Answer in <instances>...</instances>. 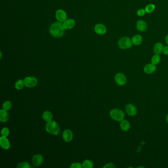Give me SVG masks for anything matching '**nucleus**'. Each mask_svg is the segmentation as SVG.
I'll return each instance as SVG.
<instances>
[{"instance_id":"nucleus-1","label":"nucleus","mask_w":168,"mask_h":168,"mask_svg":"<svg viewBox=\"0 0 168 168\" xmlns=\"http://www.w3.org/2000/svg\"><path fill=\"white\" fill-rule=\"evenodd\" d=\"M65 29L64 28L63 23L60 22H56L52 24L50 28V35L55 38H60L64 35L65 33Z\"/></svg>"},{"instance_id":"nucleus-2","label":"nucleus","mask_w":168,"mask_h":168,"mask_svg":"<svg viewBox=\"0 0 168 168\" xmlns=\"http://www.w3.org/2000/svg\"><path fill=\"white\" fill-rule=\"evenodd\" d=\"M46 129L48 133L53 135H57L60 132V129L55 121H50L47 123L46 126Z\"/></svg>"},{"instance_id":"nucleus-3","label":"nucleus","mask_w":168,"mask_h":168,"mask_svg":"<svg viewBox=\"0 0 168 168\" xmlns=\"http://www.w3.org/2000/svg\"><path fill=\"white\" fill-rule=\"evenodd\" d=\"M110 116L113 120L118 121V122H121L122 120H124L125 114L121 110L115 108L110 111Z\"/></svg>"},{"instance_id":"nucleus-4","label":"nucleus","mask_w":168,"mask_h":168,"mask_svg":"<svg viewBox=\"0 0 168 168\" xmlns=\"http://www.w3.org/2000/svg\"><path fill=\"white\" fill-rule=\"evenodd\" d=\"M119 47L122 50L128 49L131 48L132 41L131 39L128 37H123L119 40L118 42Z\"/></svg>"},{"instance_id":"nucleus-5","label":"nucleus","mask_w":168,"mask_h":168,"mask_svg":"<svg viewBox=\"0 0 168 168\" xmlns=\"http://www.w3.org/2000/svg\"><path fill=\"white\" fill-rule=\"evenodd\" d=\"M25 85L27 87L32 88L37 85L38 81L36 78L33 76H28L24 80Z\"/></svg>"},{"instance_id":"nucleus-6","label":"nucleus","mask_w":168,"mask_h":168,"mask_svg":"<svg viewBox=\"0 0 168 168\" xmlns=\"http://www.w3.org/2000/svg\"><path fill=\"white\" fill-rule=\"evenodd\" d=\"M55 16L58 21L61 23H63L67 19V13H66L64 10L61 9H59L56 11V12L55 13Z\"/></svg>"},{"instance_id":"nucleus-7","label":"nucleus","mask_w":168,"mask_h":168,"mask_svg":"<svg viewBox=\"0 0 168 168\" xmlns=\"http://www.w3.org/2000/svg\"><path fill=\"white\" fill-rule=\"evenodd\" d=\"M115 80L116 83L120 86H123L127 82V79L125 76L122 73H118L115 76Z\"/></svg>"},{"instance_id":"nucleus-8","label":"nucleus","mask_w":168,"mask_h":168,"mask_svg":"<svg viewBox=\"0 0 168 168\" xmlns=\"http://www.w3.org/2000/svg\"><path fill=\"white\" fill-rule=\"evenodd\" d=\"M94 31L96 34L99 35H103L106 33V28L102 24H97L95 26Z\"/></svg>"},{"instance_id":"nucleus-9","label":"nucleus","mask_w":168,"mask_h":168,"mask_svg":"<svg viewBox=\"0 0 168 168\" xmlns=\"http://www.w3.org/2000/svg\"><path fill=\"white\" fill-rule=\"evenodd\" d=\"M44 162V158L41 154H35L32 158V163L35 167H39Z\"/></svg>"},{"instance_id":"nucleus-10","label":"nucleus","mask_w":168,"mask_h":168,"mask_svg":"<svg viewBox=\"0 0 168 168\" xmlns=\"http://www.w3.org/2000/svg\"><path fill=\"white\" fill-rule=\"evenodd\" d=\"M126 112L128 115L133 116L137 113V110L136 106L133 104H128L125 106Z\"/></svg>"},{"instance_id":"nucleus-11","label":"nucleus","mask_w":168,"mask_h":168,"mask_svg":"<svg viewBox=\"0 0 168 168\" xmlns=\"http://www.w3.org/2000/svg\"><path fill=\"white\" fill-rule=\"evenodd\" d=\"M63 140L66 142H71L73 139V134L71 130L69 129L65 130L62 134Z\"/></svg>"},{"instance_id":"nucleus-12","label":"nucleus","mask_w":168,"mask_h":168,"mask_svg":"<svg viewBox=\"0 0 168 168\" xmlns=\"http://www.w3.org/2000/svg\"><path fill=\"white\" fill-rule=\"evenodd\" d=\"M76 25L75 20L73 19H67L63 22V25L66 30H71Z\"/></svg>"},{"instance_id":"nucleus-13","label":"nucleus","mask_w":168,"mask_h":168,"mask_svg":"<svg viewBox=\"0 0 168 168\" xmlns=\"http://www.w3.org/2000/svg\"><path fill=\"white\" fill-rule=\"evenodd\" d=\"M0 145L5 149H8L11 147L10 143L7 137L2 136L0 138Z\"/></svg>"},{"instance_id":"nucleus-14","label":"nucleus","mask_w":168,"mask_h":168,"mask_svg":"<svg viewBox=\"0 0 168 168\" xmlns=\"http://www.w3.org/2000/svg\"><path fill=\"white\" fill-rule=\"evenodd\" d=\"M137 28L138 30L141 32H143L147 30V24L145 21L143 20H139L136 24Z\"/></svg>"},{"instance_id":"nucleus-15","label":"nucleus","mask_w":168,"mask_h":168,"mask_svg":"<svg viewBox=\"0 0 168 168\" xmlns=\"http://www.w3.org/2000/svg\"><path fill=\"white\" fill-rule=\"evenodd\" d=\"M156 68L155 65L151 63L145 66L144 67V71L147 74H151L156 71Z\"/></svg>"},{"instance_id":"nucleus-16","label":"nucleus","mask_w":168,"mask_h":168,"mask_svg":"<svg viewBox=\"0 0 168 168\" xmlns=\"http://www.w3.org/2000/svg\"><path fill=\"white\" fill-rule=\"evenodd\" d=\"M163 49H164V46H163V44L162 43H156L154 45V48H153L154 53L155 54L159 55L163 52Z\"/></svg>"},{"instance_id":"nucleus-17","label":"nucleus","mask_w":168,"mask_h":168,"mask_svg":"<svg viewBox=\"0 0 168 168\" xmlns=\"http://www.w3.org/2000/svg\"><path fill=\"white\" fill-rule=\"evenodd\" d=\"M9 118V114L6 110L3 109L0 110V121L1 122H7Z\"/></svg>"},{"instance_id":"nucleus-18","label":"nucleus","mask_w":168,"mask_h":168,"mask_svg":"<svg viewBox=\"0 0 168 168\" xmlns=\"http://www.w3.org/2000/svg\"><path fill=\"white\" fill-rule=\"evenodd\" d=\"M43 118L46 122H50L52 120L53 115L52 112L50 111H46L43 113Z\"/></svg>"},{"instance_id":"nucleus-19","label":"nucleus","mask_w":168,"mask_h":168,"mask_svg":"<svg viewBox=\"0 0 168 168\" xmlns=\"http://www.w3.org/2000/svg\"><path fill=\"white\" fill-rule=\"evenodd\" d=\"M132 41L133 44L138 46V45H140L142 44V41H143V38L139 35H134L132 39Z\"/></svg>"},{"instance_id":"nucleus-20","label":"nucleus","mask_w":168,"mask_h":168,"mask_svg":"<svg viewBox=\"0 0 168 168\" xmlns=\"http://www.w3.org/2000/svg\"><path fill=\"white\" fill-rule=\"evenodd\" d=\"M120 128L122 130L127 131L129 130L130 128V124L129 122L126 120H123L121 122Z\"/></svg>"},{"instance_id":"nucleus-21","label":"nucleus","mask_w":168,"mask_h":168,"mask_svg":"<svg viewBox=\"0 0 168 168\" xmlns=\"http://www.w3.org/2000/svg\"><path fill=\"white\" fill-rule=\"evenodd\" d=\"M24 85H25L24 81L22 80H18L15 84V87L17 90H21L23 88Z\"/></svg>"},{"instance_id":"nucleus-22","label":"nucleus","mask_w":168,"mask_h":168,"mask_svg":"<svg viewBox=\"0 0 168 168\" xmlns=\"http://www.w3.org/2000/svg\"><path fill=\"white\" fill-rule=\"evenodd\" d=\"M82 167L84 168H92L93 167V163L92 161L89 160H86L82 164Z\"/></svg>"},{"instance_id":"nucleus-23","label":"nucleus","mask_w":168,"mask_h":168,"mask_svg":"<svg viewBox=\"0 0 168 168\" xmlns=\"http://www.w3.org/2000/svg\"><path fill=\"white\" fill-rule=\"evenodd\" d=\"M160 59L161 58H160L159 55L155 54L152 57V59H151V63H152V64L156 65L159 63Z\"/></svg>"},{"instance_id":"nucleus-24","label":"nucleus","mask_w":168,"mask_h":168,"mask_svg":"<svg viewBox=\"0 0 168 168\" xmlns=\"http://www.w3.org/2000/svg\"><path fill=\"white\" fill-rule=\"evenodd\" d=\"M155 5L153 4H149L148 5H147L146 7H145V12L147 13H151L154 11L155 9Z\"/></svg>"},{"instance_id":"nucleus-25","label":"nucleus","mask_w":168,"mask_h":168,"mask_svg":"<svg viewBox=\"0 0 168 168\" xmlns=\"http://www.w3.org/2000/svg\"><path fill=\"white\" fill-rule=\"evenodd\" d=\"M11 106V102L9 101H5L3 105V109L5 110L6 111H7L10 110Z\"/></svg>"},{"instance_id":"nucleus-26","label":"nucleus","mask_w":168,"mask_h":168,"mask_svg":"<svg viewBox=\"0 0 168 168\" xmlns=\"http://www.w3.org/2000/svg\"><path fill=\"white\" fill-rule=\"evenodd\" d=\"M17 167L18 168H31V166L28 163L26 162H23L21 163H19Z\"/></svg>"},{"instance_id":"nucleus-27","label":"nucleus","mask_w":168,"mask_h":168,"mask_svg":"<svg viewBox=\"0 0 168 168\" xmlns=\"http://www.w3.org/2000/svg\"><path fill=\"white\" fill-rule=\"evenodd\" d=\"M9 129L7 127L4 128L1 132L2 136L5 137H7L9 136Z\"/></svg>"},{"instance_id":"nucleus-28","label":"nucleus","mask_w":168,"mask_h":168,"mask_svg":"<svg viewBox=\"0 0 168 168\" xmlns=\"http://www.w3.org/2000/svg\"><path fill=\"white\" fill-rule=\"evenodd\" d=\"M82 165L80 163H74L70 166V168H82Z\"/></svg>"},{"instance_id":"nucleus-29","label":"nucleus","mask_w":168,"mask_h":168,"mask_svg":"<svg viewBox=\"0 0 168 168\" xmlns=\"http://www.w3.org/2000/svg\"><path fill=\"white\" fill-rule=\"evenodd\" d=\"M145 13V11L143 9H140L137 11V14L139 16H142L144 15Z\"/></svg>"},{"instance_id":"nucleus-30","label":"nucleus","mask_w":168,"mask_h":168,"mask_svg":"<svg viewBox=\"0 0 168 168\" xmlns=\"http://www.w3.org/2000/svg\"><path fill=\"white\" fill-rule=\"evenodd\" d=\"M104 168H115V166L112 163H108L104 167Z\"/></svg>"},{"instance_id":"nucleus-31","label":"nucleus","mask_w":168,"mask_h":168,"mask_svg":"<svg viewBox=\"0 0 168 168\" xmlns=\"http://www.w3.org/2000/svg\"><path fill=\"white\" fill-rule=\"evenodd\" d=\"M163 52L165 55H168V46H165L163 49Z\"/></svg>"},{"instance_id":"nucleus-32","label":"nucleus","mask_w":168,"mask_h":168,"mask_svg":"<svg viewBox=\"0 0 168 168\" xmlns=\"http://www.w3.org/2000/svg\"><path fill=\"white\" fill-rule=\"evenodd\" d=\"M165 41H166V43H167V44L168 45V35H167L166 37H165Z\"/></svg>"},{"instance_id":"nucleus-33","label":"nucleus","mask_w":168,"mask_h":168,"mask_svg":"<svg viewBox=\"0 0 168 168\" xmlns=\"http://www.w3.org/2000/svg\"><path fill=\"white\" fill-rule=\"evenodd\" d=\"M166 121L167 123H168V115H167L166 117Z\"/></svg>"}]
</instances>
